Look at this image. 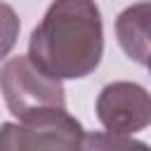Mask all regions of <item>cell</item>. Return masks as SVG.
<instances>
[{"instance_id": "obj_3", "label": "cell", "mask_w": 151, "mask_h": 151, "mask_svg": "<svg viewBox=\"0 0 151 151\" xmlns=\"http://www.w3.org/2000/svg\"><path fill=\"white\" fill-rule=\"evenodd\" d=\"M2 99L19 120L50 109H66V92L61 80L47 76L33 64L28 54L12 57L0 68Z\"/></svg>"}, {"instance_id": "obj_6", "label": "cell", "mask_w": 151, "mask_h": 151, "mask_svg": "<svg viewBox=\"0 0 151 151\" xmlns=\"http://www.w3.org/2000/svg\"><path fill=\"white\" fill-rule=\"evenodd\" d=\"M85 151H151V146L146 142L130 137V134L87 132L85 134Z\"/></svg>"}, {"instance_id": "obj_2", "label": "cell", "mask_w": 151, "mask_h": 151, "mask_svg": "<svg viewBox=\"0 0 151 151\" xmlns=\"http://www.w3.org/2000/svg\"><path fill=\"white\" fill-rule=\"evenodd\" d=\"M85 127L66 109L0 125V151H85Z\"/></svg>"}, {"instance_id": "obj_4", "label": "cell", "mask_w": 151, "mask_h": 151, "mask_svg": "<svg viewBox=\"0 0 151 151\" xmlns=\"http://www.w3.org/2000/svg\"><path fill=\"white\" fill-rule=\"evenodd\" d=\"M97 118L106 132L134 134L151 125V94L132 80H113L97 94Z\"/></svg>"}, {"instance_id": "obj_7", "label": "cell", "mask_w": 151, "mask_h": 151, "mask_svg": "<svg viewBox=\"0 0 151 151\" xmlns=\"http://www.w3.org/2000/svg\"><path fill=\"white\" fill-rule=\"evenodd\" d=\"M19 17L14 12V7H9L7 2L0 0V59H5L12 47L17 45V38H19Z\"/></svg>"}, {"instance_id": "obj_5", "label": "cell", "mask_w": 151, "mask_h": 151, "mask_svg": "<svg viewBox=\"0 0 151 151\" xmlns=\"http://www.w3.org/2000/svg\"><path fill=\"white\" fill-rule=\"evenodd\" d=\"M116 38L132 61L146 66L151 59V0L134 2L118 14Z\"/></svg>"}, {"instance_id": "obj_1", "label": "cell", "mask_w": 151, "mask_h": 151, "mask_svg": "<svg viewBox=\"0 0 151 151\" xmlns=\"http://www.w3.org/2000/svg\"><path fill=\"white\" fill-rule=\"evenodd\" d=\"M104 54V24L94 0H52L28 40V57L57 80L90 76Z\"/></svg>"}, {"instance_id": "obj_8", "label": "cell", "mask_w": 151, "mask_h": 151, "mask_svg": "<svg viewBox=\"0 0 151 151\" xmlns=\"http://www.w3.org/2000/svg\"><path fill=\"white\" fill-rule=\"evenodd\" d=\"M146 68H149V73H151V59H149V61H146Z\"/></svg>"}]
</instances>
